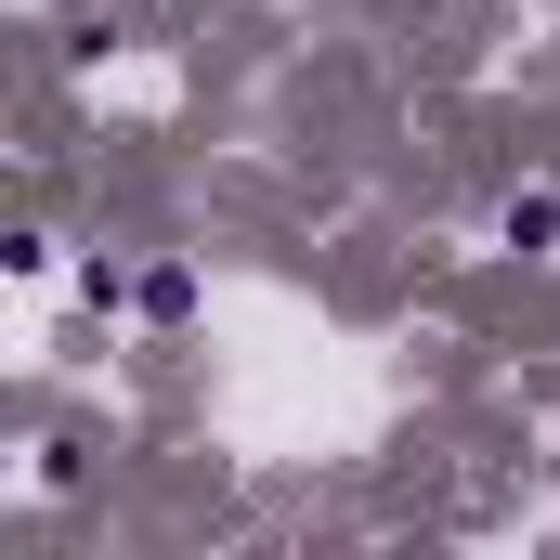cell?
I'll return each instance as SVG.
<instances>
[{
	"label": "cell",
	"mask_w": 560,
	"mask_h": 560,
	"mask_svg": "<svg viewBox=\"0 0 560 560\" xmlns=\"http://www.w3.org/2000/svg\"><path fill=\"white\" fill-rule=\"evenodd\" d=\"M495 235H509V248H560V183H522V196L495 209Z\"/></svg>",
	"instance_id": "cell-1"
},
{
	"label": "cell",
	"mask_w": 560,
	"mask_h": 560,
	"mask_svg": "<svg viewBox=\"0 0 560 560\" xmlns=\"http://www.w3.org/2000/svg\"><path fill=\"white\" fill-rule=\"evenodd\" d=\"M131 313H143V326H183V313H196V275H183V261H143V275H131Z\"/></svg>",
	"instance_id": "cell-2"
}]
</instances>
